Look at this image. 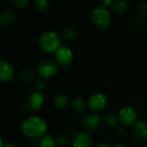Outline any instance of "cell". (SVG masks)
<instances>
[{"mask_svg": "<svg viewBox=\"0 0 147 147\" xmlns=\"http://www.w3.org/2000/svg\"><path fill=\"white\" fill-rule=\"evenodd\" d=\"M22 131L30 138H38L46 135L48 125L46 121L39 116H30L22 124Z\"/></svg>", "mask_w": 147, "mask_h": 147, "instance_id": "1", "label": "cell"}, {"mask_svg": "<svg viewBox=\"0 0 147 147\" xmlns=\"http://www.w3.org/2000/svg\"><path fill=\"white\" fill-rule=\"evenodd\" d=\"M38 43L44 52L55 53L61 46V39L55 31L46 30L40 35Z\"/></svg>", "mask_w": 147, "mask_h": 147, "instance_id": "2", "label": "cell"}, {"mask_svg": "<svg viewBox=\"0 0 147 147\" xmlns=\"http://www.w3.org/2000/svg\"><path fill=\"white\" fill-rule=\"evenodd\" d=\"M93 24L99 30H106L111 24L110 11L105 6H98L91 12Z\"/></svg>", "mask_w": 147, "mask_h": 147, "instance_id": "3", "label": "cell"}, {"mask_svg": "<svg viewBox=\"0 0 147 147\" xmlns=\"http://www.w3.org/2000/svg\"><path fill=\"white\" fill-rule=\"evenodd\" d=\"M107 104V98L101 92H95L91 94L88 100V107L93 112H100L104 110Z\"/></svg>", "mask_w": 147, "mask_h": 147, "instance_id": "4", "label": "cell"}, {"mask_svg": "<svg viewBox=\"0 0 147 147\" xmlns=\"http://www.w3.org/2000/svg\"><path fill=\"white\" fill-rule=\"evenodd\" d=\"M55 54L56 63L61 67H67L72 64L74 60V54L68 47L65 45H61Z\"/></svg>", "mask_w": 147, "mask_h": 147, "instance_id": "5", "label": "cell"}, {"mask_svg": "<svg viewBox=\"0 0 147 147\" xmlns=\"http://www.w3.org/2000/svg\"><path fill=\"white\" fill-rule=\"evenodd\" d=\"M138 117L137 111L134 107L126 106L121 108L119 113V119L123 125H131L136 123Z\"/></svg>", "mask_w": 147, "mask_h": 147, "instance_id": "6", "label": "cell"}, {"mask_svg": "<svg viewBox=\"0 0 147 147\" xmlns=\"http://www.w3.org/2000/svg\"><path fill=\"white\" fill-rule=\"evenodd\" d=\"M57 65L58 64L56 63V61L51 60L42 61V63H40L37 68L38 75L42 78H49L54 76L58 70Z\"/></svg>", "mask_w": 147, "mask_h": 147, "instance_id": "7", "label": "cell"}, {"mask_svg": "<svg viewBox=\"0 0 147 147\" xmlns=\"http://www.w3.org/2000/svg\"><path fill=\"white\" fill-rule=\"evenodd\" d=\"M43 103H44L43 94L40 91H35L30 94L27 101L24 105L25 109L36 111L42 107Z\"/></svg>", "mask_w": 147, "mask_h": 147, "instance_id": "8", "label": "cell"}, {"mask_svg": "<svg viewBox=\"0 0 147 147\" xmlns=\"http://www.w3.org/2000/svg\"><path fill=\"white\" fill-rule=\"evenodd\" d=\"M72 147H92L93 138L88 132H79L72 139Z\"/></svg>", "mask_w": 147, "mask_h": 147, "instance_id": "9", "label": "cell"}, {"mask_svg": "<svg viewBox=\"0 0 147 147\" xmlns=\"http://www.w3.org/2000/svg\"><path fill=\"white\" fill-rule=\"evenodd\" d=\"M14 76V69L12 65L5 60L0 61V82H8Z\"/></svg>", "mask_w": 147, "mask_h": 147, "instance_id": "10", "label": "cell"}, {"mask_svg": "<svg viewBox=\"0 0 147 147\" xmlns=\"http://www.w3.org/2000/svg\"><path fill=\"white\" fill-rule=\"evenodd\" d=\"M133 137L140 142L147 139V123L144 120L137 121L133 125Z\"/></svg>", "mask_w": 147, "mask_h": 147, "instance_id": "11", "label": "cell"}, {"mask_svg": "<svg viewBox=\"0 0 147 147\" xmlns=\"http://www.w3.org/2000/svg\"><path fill=\"white\" fill-rule=\"evenodd\" d=\"M100 122H101V119L100 115L96 113H92L85 116V118L83 119L82 124H83V126L87 130L91 131V130H94L98 128L100 125Z\"/></svg>", "mask_w": 147, "mask_h": 147, "instance_id": "12", "label": "cell"}, {"mask_svg": "<svg viewBox=\"0 0 147 147\" xmlns=\"http://www.w3.org/2000/svg\"><path fill=\"white\" fill-rule=\"evenodd\" d=\"M112 10L117 14H123L128 9L127 0H114L112 4Z\"/></svg>", "mask_w": 147, "mask_h": 147, "instance_id": "13", "label": "cell"}, {"mask_svg": "<svg viewBox=\"0 0 147 147\" xmlns=\"http://www.w3.org/2000/svg\"><path fill=\"white\" fill-rule=\"evenodd\" d=\"M69 103V99L68 97L64 94H60L56 95L54 99V106L57 109H65Z\"/></svg>", "mask_w": 147, "mask_h": 147, "instance_id": "14", "label": "cell"}, {"mask_svg": "<svg viewBox=\"0 0 147 147\" xmlns=\"http://www.w3.org/2000/svg\"><path fill=\"white\" fill-rule=\"evenodd\" d=\"M15 16L11 11H4L0 13V25L7 26L14 21Z\"/></svg>", "mask_w": 147, "mask_h": 147, "instance_id": "15", "label": "cell"}, {"mask_svg": "<svg viewBox=\"0 0 147 147\" xmlns=\"http://www.w3.org/2000/svg\"><path fill=\"white\" fill-rule=\"evenodd\" d=\"M71 106L74 110L77 112H83L86 109V103L81 97H75L71 100Z\"/></svg>", "mask_w": 147, "mask_h": 147, "instance_id": "16", "label": "cell"}, {"mask_svg": "<svg viewBox=\"0 0 147 147\" xmlns=\"http://www.w3.org/2000/svg\"><path fill=\"white\" fill-rule=\"evenodd\" d=\"M39 147H56V144L55 138H53L50 135H44L41 138L38 142Z\"/></svg>", "mask_w": 147, "mask_h": 147, "instance_id": "17", "label": "cell"}, {"mask_svg": "<svg viewBox=\"0 0 147 147\" xmlns=\"http://www.w3.org/2000/svg\"><path fill=\"white\" fill-rule=\"evenodd\" d=\"M20 80L24 83H30L34 80V74L30 70H24L20 74Z\"/></svg>", "mask_w": 147, "mask_h": 147, "instance_id": "18", "label": "cell"}, {"mask_svg": "<svg viewBox=\"0 0 147 147\" xmlns=\"http://www.w3.org/2000/svg\"><path fill=\"white\" fill-rule=\"evenodd\" d=\"M35 7L38 11H46L49 7V0H35Z\"/></svg>", "mask_w": 147, "mask_h": 147, "instance_id": "19", "label": "cell"}, {"mask_svg": "<svg viewBox=\"0 0 147 147\" xmlns=\"http://www.w3.org/2000/svg\"><path fill=\"white\" fill-rule=\"evenodd\" d=\"M119 120V117L113 113H108L105 116V121L109 126H117Z\"/></svg>", "mask_w": 147, "mask_h": 147, "instance_id": "20", "label": "cell"}, {"mask_svg": "<svg viewBox=\"0 0 147 147\" xmlns=\"http://www.w3.org/2000/svg\"><path fill=\"white\" fill-rule=\"evenodd\" d=\"M62 36L67 40H72L76 36V30L72 27H67L62 32Z\"/></svg>", "mask_w": 147, "mask_h": 147, "instance_id": "21", "label": "cell"}, {"mask_svg": "<svg viewBox=\"0 0 147 147\" xmlns=\"http://www.w3.org/2000/svg\"><path fill=\"white\" fill-rule=\"evenodd\" d=\"M55 141L56 145H58L59 147H64L67 144L68 138L64 134H59L55 138Z\"/></svg>", "mask_w": 147, "mask_h": 147, "instance_id": "22", "label": "cell"}, {"mask_svg": "<svg viewBox=\"0 0 147 147\" xmlns=\"http://www.w3.org/2000/svg\"><path fill=\"white\" fill-rule=\"evenodd\" d=\"M138 12L142 17H147V2L144 1L138 5Z\"/></svg>", "mask_w": 147, "mask_h": 147, "instance_id": "23", "label": "cell"}, {"mask_svg": "<svg viewBox=\"0 0 147 147\" xmlns=\"http://www.w3.org/2000/svg\"><path fill=\"white\" fill-rule=\"evenodd\" d=\"M14 4L18 8H24L28 5L29 0H14Z\"/></svg>", "mask_w": 147, "mask_h": 147, "instance_id": "24", "label": "cell"}, {"mask_svg": "<svg viewBox=\"0 0 147 147\" xmlns=\"http://www.w3.org/2000/svg\"><path fill=\"white\" fill-rule=\"evenodd\" d=\"M35 86H36V88L38 91H40V90H42V89H43V88H44V87H45V83H44V82H43L42 80H38V81H36V82Z\"/></svg>", "mask_w": 147, "mask_h": 147, "instance_id": "25", "label": "cell"}, {"mask_svg": "<svg viewBox=\"0 0 147 147\" xmlns=\"http://www.w3.org/2000/svg\"><path fill=\"white\" fill-rule=\"evenodd\" d=\"M100 2L105 7H107L112 5V4L113 3V0H100Z\"/></svg>", "mask_w": 147, "mask_h": 147, "instance_id": "26", "label": "cell"}, {"mask_svg": "<svg viewBox=\"0 0 147 147\" xmlns=\"http://www.w3.org/2000/svg\"><path fill=\"white\" fill-rule=\"evenodd\" d=\"M132 25H133L134 27H137V28L141 27V25H142V22H141L140 20H138V19L134 20V21L132 22Z\"/></svg>", "mask_w": 147, "mask_h": 147, "instance_id": "27", "label": "cell"}, {"mask_svg": "<svg viewBox=\"0 0 147 147\" xmlns=\"http://www.w3.org/2000/svg\"><path fill=\"white\" fill-rule=\"evenodd\" d=\"M94 147H111V146L109 144H106V143H100V144H96Z\"/></svg>", "mask_w": 147, "mask_h": 147, "instance_id": "28", "label": "cell"}, {"mask_svg": "<svg viewBox=\"0 0 147 147\" xmlns=\"http://www.w3.org/2000/svg\"><path fill=\"white\" fill-rule=\"evenodd\" d=\"M3 147H14V145H13L11 143L7 142V143H5V144H4V146H3Z\"/></svg>", "mask_w": 147, "mask_h": 147, "instance_id": "29", "label": "cell"}, {"mask_svg": "<svg viewBox=\"0 0 147 147\" xmlns=\"http://www.w3.org/2000/svg\"><path fill=\"white\" fill-rule=\"evenodd\" d=\"M114 147H125V144H123L119 143V144H115V146H114Z\"/></svg>", "mask_w": 147, "mask_h": 147, "instance_id": "30", "label": "cell"}, {"mask_svg": "<svg viewBox=\"0 0 147 147\" xmlns=\"http://www.w3.org/2000/svg\"><path fill=\"white\" fill-rule=\"evenodd\" d=\"M4 142H3V139L1 138H0V147H3L4 146Z\"/></svg>", "mask_w": 147, "mask_h": 147, "instance_id": "31", "label": "cell"}, {"mask_svg": "<svg viewBox=\"0 0 147 147\" xmlns=\"http://www.w3.org/2000/svg\"><path fill=\"white\" fill-rule=\"evenodd\" d=\"M145 30H146V33H147V24H146V26H145Z\"/></svg>", "mask_w": 147, "mask_h": 147, "instance_id": "32", "label": "cell"}, {"mask_svg": "<svg viewBox=\"0 0 147 147\" xmlns=\"http://www.w3.org/2000/svg\"><path fill=\"white\" fill-rule=\"evenodd\" d=\"M146 118H147V114H146Z\"/></svg>", "mask_w": 147, "mask_h": 147, "instance_id": "33", "label": "cell"}, {"mask_svg": "<svg viewBox=\"0 0 147 147\" xmlns=\"http://www.w3.org/2000/svg\"><path fill=\"white\" fill-rule=\"evenodd\" d=\"M146 147H147V146H146Z\"/></svg>", "mask_w": 147, "mask_h": 147, "instance_id": "34", "label": "cell"}]
</instances>
